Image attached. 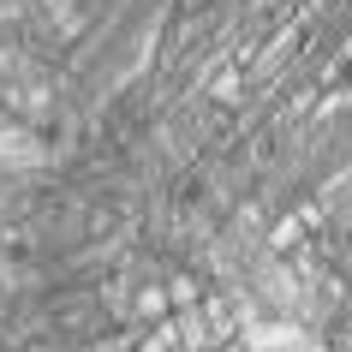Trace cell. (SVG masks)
I'll list each match as a JSON object with an SVG mask.
<instances>
[{
    "instance_id": "cell-2",
    "label": "cell",
    "mask_w": 352,
    "mask_h": 352,
    "mask_svg": "<svg viewBox=\"0 0 352 352\" xmlns=\"http://www.w3.org/2000/svg\"><path fill=\"white\" fill-rule=\"evenodd\" d=\"M0 162H6V167H19V162H24V167H36V162H48V149H42L24 126L0 120Z\"/></svg>"
},
{
    "instance_id": "cell-6",
    "label": "cell",
    "mask_w": 352,
    "mask_h": 352,
    "mask_svg": "<svg viewBox=\"0 0 352 352\" xmlns=\"http://www.w3.org/2000/svg\"><path fill=\"white\" fill-rule=\"evenodd\" d=\"M298 227H305L298 215H293V221H280V227H275V251H280V245H293V239H298Z\"/></svg>"
},
{
    "instance_id": "cell-5",
    "label": "cell",
    "mask_w": 352,
    "mask_h": 352,
    "mask_svg": "<svg viewBox=\"0 0 352 352\" xmlns=\"http://www.w3.org/2000/svg\"><path fill=\"white\" fill-rule=\"evenodd\" d=\"M155 311H167V293H162V287H144V298H138V316H155Z\"/></svg>"
},
{
    "instance_id": "cell-3",
    "label": "cell",
    "mask_w": 352,
    "mask_h": 352,
    "mask_svg": "<svg viewBox=\"0 0 352 352\" xmlns=\"http://www.w3.org/2000/svg\"><path fill=\"white\" fill-rule=\"evenodd\" d=\"M263 293L275 298V305H287V311H293V305H298V280L287 275L280 263H263Z\"/></svg>"
},
{
    "instance_id": "cell-1",
    "label": "cell",
    "mask_w": 352,
    "mask_h": 352,
    "mask_svg": "<svg viewBox=\"0 0 352 352\" xmlns=\"http://www.w3.org/2000/svg\"><path fill=\"white\" fill-rule=\"evenodd\" d=\"M245 352H316V340L298 322H245Z\"/></svg>"
},
{
    "instance_id": "cell-7",
    "label": "cell",
    "mask_w": 352,
    "mask_h": 352,
    "mask_svg": "<svg viewBox=\"0 0 352 352\" xmlns=\"http://www.w3.org/2000/svg\"><path fill=\"white\" fill-rule=\"evenodd\" d=\"M215 96H221V102H233V96H239V78L221 72V78H215Z\"/></svg>"
},
{
    "instance_id": "cell-4",
    "label": "cell",
    "mask_w": 352,
    "mask_h": 352,
    "mask_svg": "<svg viewBox=\"0 0 352 352\" xmlns=\"http://www.w3.org/2000/svg\"><path fill=\"white\" fill-rule=\"evenodd\" d=\"M179 322H186V329H179V334H186V346L204 352V311H197V316H179Z\"/></svg>"
}]
</instances>
